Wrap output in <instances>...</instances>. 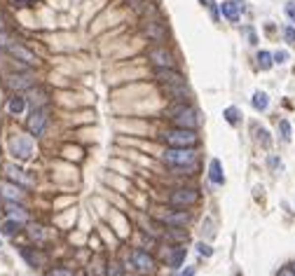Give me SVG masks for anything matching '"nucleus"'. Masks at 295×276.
I'll use <instances>...</instances> for the list:
<instances>
[{
	"label": "nucleus",
	"mask_w": 295,
	"mask_h": 276,
	"mask_svg": "<svg viewBox=\"0 0 295 276\" xmlns=\"http://www.w3.org/2000/svg\"><path fill=\"white\" fill-rule=\"evenodd\" d=\"M28 2H31V0H14V5H19V7H26Z\"/></svg>",
	"instance_id": "c9c22d12"
},
{
	"label": "nucleus",
	"mask_w": 295,
	"mask_h": 276,
	"mask_svg": "<svg viewBox=\"0 0 295 276\" xmlns=\"http://www.w3.org/2000/svg\"><path fill=\"white\" fill-rule=\"evenodd\" d=\"M162 159L167 166H192L197 159V152L192 148H167L164 155H162Z\"/></svg>",
	"instance_id": "f03ea898"
},
{
	"label": "nucleus",
	"mask_w": 295,
	"mask_h": 276,
	"mask_svg": "<svg viewBox=\"0 0 295 276\" xmlns=\"http://www.w3.org/2000/svg\"><path fill=\"white\" fill-rule=\"evenodd\" d=\"M0 197L5 199V201H21L24 199V192H21V187L17 183H9V180H2L0 183Z\"/></svg>",
	"instance_id": "1a4fd4ad"
},
{
	"label": "nucleus",
	"mask_w": 295,
	"mask_h": 276,
	"mask_svg": "<svg viewBox=\"0 0 295 276\" xmlns=\"http://www.w3.org/2000/svg\"><path fill=\"white\" fill-rule=\"evenodd\" d=\"M251 106L255 108V110H267V106H269L267 94H265V91H255L253 98H251Z\"/></svg>",
	"instance_id": "aec40b11"
},
{
	"label": "nucleus",
	"mask_w": 295,
	"mask_h": 276,
	"mask_svg": "<svg viewBox=\"0 0 295 276\" xmlns=\"http://www.w3.org/2000/svg\"><path fill=\"white\" fill-rule=\"evenodd\" d=\"M284 38H286V42H295V28L293 26L284 28Z\"/></svg>",
	"instance_id": "7c9ffc66"
},
{
	"label": "nucleus",
	"mask_w": 295,
	"mask_h": 276,
	"mask_svg": "<svg viewBox=\"0 0 295 276\" xmlns=\"http://www.w3.org/2000/svg\"><path fill=\"white\" fill-rule=\"evenodd\" d=\"M197 250H199V255H204V258H211V255H213V248H211L209 243H199Z\"/></svg>",
	"instance_id": "cd10ccee"
},
{
	"label": "nucleus",
	"mask_w": 295,
	"mask_h": 276,
	"mask_svg": "<svg viewBox=\"0 0 295 276\" xmlns=\"http://www.w3.org/2000/svg\"><path fill=\"white\" fill-rule=\"evenodd\" d=\"M2 28H5V14L0 12V31H2Z\"/></svg>",
	"instance_id": "4c0bfd02"
},
{
	"label": "nucleus",
	"mask_w": 295,
	"mask_h": 276,
	"mask_svg": "<svg viewBox=\"0 0 295 276\" xmlns=\"http://www.w3.org/2000/svg\"><path fill=\"white\" fill-rule=\"evenodd\" d=\"M21 255H24V258L28 260V262H31V265H33V267H36V265H40V262H42V255H33V253H31V250H21Z\"/></svg>",
	"instance_id": "a878e982"
},
{
	"label": "nucleus",
	"mask_w": 295,
	"mask_h": 276,
	"mask_svg": "<svg viewBox=\"0 0 295 276\" xmlns=\"http://www.w3.org/2000/svg\"><path fill=\"white\" fill-rule=\"evenodd\" d=\"M272 56H274V61H277V63H286L288 61V52H284V49L277 52V54H272Z\"/></svg>",
	"instance_id": "2f4dec72"
},
{
	"label": "nucleus",
	"mask_w": 295,
	"mask_h": 276,
	"mask_svg": "<svg viewBox=\"0 0 295 276\" xmlns=\"http://www.w3.org/2000/svg\"><path fill=\"white\" fill-rule=\"evenodd\" d=\"M183 276H195V267H188L185 272H183Z\"/></svg>",
	"instance_id": "e433bc0d"
},
{
	"label": "nucleus",
	"mask_w": 295,
	"mask_h": 276,
	"mask_svg": "<svg viewBox=\"0 0 295 276\" xmlns=\"http://www.w3.org/2000/svg\"><path fill=\"white\" fill-rule=\"evenodd\" d=\"M220 12H223L225 19H230L232 24H237L239 17H242V5H239V2H234V0H227V2L220 5Z\"/></svg>",
	"instance_id": "f8f14e48"
},
{
	"label": "nucleus",
	"mask_w": 295,
	"mask_h": 276,
	"mask_svg": "<svg viewBox=\"0 0 295 276\" xmlns=\"http://www.w3.org/2000/svg\"><path fill=\"white\" fill-rule=\"evenodd\" d=\"M199 199V192L192 190V187H180L176 192H171L169 197V204L176 206V208H185V206H192Z\"/></svg>",
	"instance_id": "423d86ee"
},
{
	"label": "nucleus",
	"mask_w": 295,
	"mask_h": 276,
	"mask_svg": "<svg viewBox=\"0 0 295 276\" xmlns=\"http://www.w3.org/2000/svg\"><path fill=\"white\" fill-rule=\"evenodd\" d=\"M33 84V75H9L7 78V87L9 89H26Z\"/></svg>",
	"instance_id": "4468645a"
},
{
	"label": "nucleus",
	"mask_w": 295,
	"mask_h": 276,
	"mask_svg": "<svg viewBox=\"0 0 295 276\" xmlns=\"http://www.w3.org/2000/svg\"><path fill=\"white\" fill-rule=\"evenodd\" d=\"M272 63H274V56L269 52H260L258 54V66H260V71H269L272 68Z\"/></svg>",
	"instance_id": "4be33fe9"
},
{
	"label": "nucleus",
	"mask_w": 295,
	"mask_h": 276,
	"mask_svg": "<svg viewBox=\"0 0 295 276\" xmlns=\"http://www.w3.org/2000/svg\"><path fill=\"white\" fill-rule=\"evenodd\" d=\"M157 80L164 82V84H180L183 80V75L178 71H173V68H157Z\"/></svg>",
	"instance_id": "ddd939ff"
},
{
	"label": "nucleus",
	"mask_w": 295,
	"mask_h": 276,
	"mask_svg": "<svg viewBox=\"0 0 295 276\" xmlns=\"http://www.w3.org/2000/svg\"><path fill=\"white\" fill-rule=\"evenodd\" d=\"M202 2H204L206 7H213V5H215V0H202Z\"/></svg>",
	"instance_id": "58836bf2"
},
{
	"label": "nucleus",
	"mask_w": 295,
	"mask_h": 276,
	"mask_svg": "<svg viewBox=\"0 0 295 276\" xmlns=\"http://www.w3.org/2000/svg\"><path fill=\"white\" fill-rule=\"evenodd\" d=\"M183 260H185V248H178L173 255H171V265H173V267H180Z\"/></svg>",
	"instance_id": "bb28decb"
},
{
	"label": "nucleus",
	"mask_w": 295,
	"mask_h": 276,
	"mask_svg": "<svg viewBox=\"0 0 295 276\" xmlns=\"http://www.w3.org/2000/svg\"><path fill=\"white\" fill-rule=\"evenodd\" d=\"M24 108H26V98L24 96H12L7 101V110L12 115H19V113H24Z\"/></svg>",
	"instance_id": "a211bd4d"
},
{
	"label": "nucleus",
	"mask_w": 295,
	"mask_h": 276,
	"mask_svg": "<svg viewBox=\"0 0 295 276\" xmlns=\"http://www.w3.org/2000/svg\"><path fill=\"white\" fill-rule=\"evenodd\" d=\"M284 9H286V17L295 24V2H293V0H291V2H286V7H284Z\"/></svg>",
	"instance_id": "c85d7f7f"
},
{
	"label": "nucleus",
	"mask_w": 295,
	"mask_h": 276,
	"mask_svg": "<svg viewBox=\"0 0 295 276\" xmlns=\"http://www.w3.org/2000/svg\"><path fill=\"white\" fill-rule=\"evenodd\" d=\"M293 272H295V265H293Z\"/></svg>",
	"instance_id": "ea45409f"
},
{
	"label": "nucleus",
	"mask_w": 295,
	"mask_h": 276,
	"mask_svg": "<svg viewBox=\"0 0 295 276\" xmlns=\"http://www.w3.org/2000/svg\"><path fill=\"white\" fill-rule=\"evenodd\" d=\"M209 180L213 183V185H223L225 183V173H223V166H220V161L213 159L209 164Z\"/></svg>",
	"instance_id": "dca6fc26"
},
{
	"label": "nucleus",
	"mask_w": 295,
	"mask_h": 276,
	"mask_svg": "<svg viewBox=\"0 0 295 276\" xmlns=\"http://www.w3.org/2000/svg\"><path fill=\"white\" fill-rule=\"evenodd\" d=\"M131 265H134L141 274H150L152 269H155V260H152V255H148L145 250L136 248V250H131Z\"/></svg>",
	"instance_id": "6e6552de"
},
{
	"label": "nucleus",
	"mask_w": 295,
	"mask_h": 276,
	"mask_svg": "<svg viewBox=\"0 0 295 276\" xmlns=\"http://www.w3.org/2000/svg\"><path fill=\"white\" fill-rule=\"evenodd\" d=\"M7 52L14 56V59H19V61H24L28 63V66H36L38 63V56L33 52H28L26 47H21V45H9L7 47Z\"/></svg>",
	"instance_id": "9d476101"
},
{
	"label": "nucleus",
	"mask_w": 295,
	"mask_h": 276,
	"mask_svg": "<svg viewBox=\"0 0 295 276\" xmlns=\"http://www.w3.org/2000/svg\"><path fill=\"white\" fill-rule=\"evenodd\" d=\"M169 117H171V122H173L176 126H180V129H195V126L199 124L195 108L185 106V103H180V106H176V108H171Z\"/></svg>",
	"instance_id": "7ed1b4c3"
},
{
	"label": "nucleus",
	"mask_w": 295,
	"mask_h": 276,
	"mask_svg": "<svg viewBox=\"0 0 295 276\" xmlns=\"http://www.w3.org/2000/svg\"><path fill=\"white\" fill-rule=\"evenodd\" d=\"M162 141L167 143L169 148H195L197 134H195V129H180V126H176L171 131H164Z\"/></svg>",
	"instance_id": "f257e3e1"
},
{
	"label": "nucleus",
	"mask_w": 295,
	"mask_h": 276,
	"mask_svg": "<svg viewBox=\"0 0 295 276\" xmlns=\"http://www.w3.org/2000/svg\"><path fill=\"white\" fill-rule=\"evenodd\" d=\"M19 227H21V223H17V220H12V218H9V220H5V223H2L0 232H2L5 237H14V234L19 232Z\"/></svg>",
	"instance_id": "412c9836"
},
{
	"label": "nucleus",
	"mask_w": 295,
	"mask_h": 276,
	"mask_svg": "<svg viewBox=\"0 0 295 276\" xmlns=\"http://www.w3.org/2000/svg\"><path fill=\"white\" fill-rule=\"evenodd\" d=\"M279 131H281V141H284V143L291 141V124H288L286 119H281V122H279Z\"/></svg>",
	"instance_id": "5701e85b"
},
{
	"label": "nucleus",
	"mask_w": 295,
	"mask_h": 276,
	"mask_svg": "<svg viewBox=\"0 0 295 276\" xmlns=\"http://www.w3.org/2000/svg\"><path fill=\"white\" fill-rule=\"evenodd\" d=\"M5 173H7V178L12 180V183H17V185H26V187L33 185V178H28L26 173L19 169V166H14V164H7V166H5Z\"/></svg>",
	"instance_id": "9b49d317"
},
{
	"label": "nucleus",
	"mask_w": 295,
	"mask_h": 276,
	"mask_svg": "<svg viewBox=\"0 0 295 276\" xmlns=\"http://www.w3.org/2000/svg\"><path fill=\"white\" fill-rule=\"evenodd\" d=\"M148 59H150L157 68H173L176 61H173V54L167 49V47H152L148 52Z\"/></svg>",
	"instance_id": "0eeeda50"
},
{
	"label": "nucleus",
	"mask_w": 295,
	"mask_h": 276,
	"mask_svg": "<svg viewBox=\"0 0 295 276\" xmlns=\"http://www.w3.org/2000/svg\"><path fill=\"white\" fill-rule=\"evenodd\" d=\"M9 150L17 159H28L33 155V138L31 136H14L9 141Z\"/></svg>",
	"instance_id": "39448f33"
},
{
	"label": "nucleus",
	"mask_w": 295,
	"mask_h": 276,
	"mask_svg": "<svg viewBox=\"0 0 295 276\" xmlns=\"http://www.w3.org/2000/svg\"><path fill=\"white\" fill-rule=\"evenodd\" d=\"M108 276H122V272H120V267H117V265H113V267L108 269Z\"/></svg>",
	"instance_id": "72a5a7b5"
},
{
	"label": "nucleus",
	"mask_w": 295,
	"mask_h": 276,
	"mask_svg": "<svg viewBox=\"0 0 295 276\" xmlns=\"http://www.w3.org/2000/svg\"><path fill=\"white\" fill-rule=\"evenodd\" d=\"M47 122H49V115H47L45 108H36L31 117H28L26 122V129L31 131V136H42L47 129Z\"/></svg>",
	"instance_id": "20e7f679"
},
{
	"label": "nucleus",
	"mask_w": 295,
	"mask_h": 276,
	"mask_svg": "<svg viewBox=\"0 0 295 276\" xmlns=\"http://www.w3.org/2000/svg\"><path fill=\"white\" fill-rule=\"evenodd\" d=\"M145 36L152 38L155 42H162L164 40V28H162V24H148L145 26Z\"/></svg>",
	"instance_id": "6ab92c4d"
},
{
	"label": "nucleus",
	"mask_w": 295,
	"mask_h": 276,
	"mask_svg": "<svg viewBox=\"0 0 295 276\" xmlns=\"http://www.w3.org/2000/svg\"><path fill=\"white\" fill-rule=\"evenodd\" d=\"M7 215L12 218V220H17V223H26L28 220L26 208H21L17 201H7Z\"/></svg>",
	"instance_id": "f3484780"
},
{
	"label": "nucleus",
	"mask_w": 295,
	"mask_h": 276,
	"mask_svg": "<svg viewBox=\"0 0 295 276\" xmlns=\"http://www.w3.org/2000/svg\"><path fill=\"white\" fill-rule=\"evenodd\" d=\"M49 276H73V272L71 269H66V267H54Z\"/></svg>",
	"instance_id": "c756f323"
},
{
	"label": "nucleus",
	"mask_w": 295,
	"mask_h": 276,
	"mask_svg": "<svg viewBox=\"0 0 295 276\" xmlns=\"http://www.w3.org/2000/svg\"><path fill=\"white\" fill-rule=\"evenodd\" d=\"M28 234H31V239H36V241H45L47 239V234L42 227H38V225H33L31 230H28Z\"/></svg>",
	"instance_id": "b1692460"
},
{
	"label": "nucleus",
	"mask_w": 295,
	"mask_h": 276,
	"mask_svg": "<svg viewBox=\"0 0 295 276\" xmlns=\"http://www.w3.org/2000/svg\"><path fill=\"white\" fill-rule=\"evenodd\" d=\"M162 220H164L167 225H171V227H185V225L190 223V213H185V211H178V213H167Z\"/></svg>",
	"instance_id": "2eb2a0df"
},
{
	"label": "nucleus",
	"mask_w": 295,
	"mask_h": 276,
	"mask_svg": "<svg viewBox=\"0 0 295 276\" xmlns=\"http://www.w3.org/2000/svg\"><path fill=\"white\" fill-rule=\"evenodd\" d=\"M260 141H262V145H265V148H267L269 145V138H267V131H265V129H260Z\"/></svg>",
	"instance_id": "473e14b6"
},
{
	"label": "nucleus",
	"mask_w": 295,
	"mask_h": 276,
	"mask_svg": "<svg viewBox=\"0 0 295 276\" xmlns=\"http://www.w3.org/2000/svg\"><path fill=\"white\" fill-rule=\"evenodd\" d=\"M279 276H295V272H293V267H291V269H281V272H279Z\"/></svg>",
	"instance_id": "f704fd0d"
},
{
	"label": "nucleus",
	"mask_w": 295,
	"mask_h": 276,
	"mask_svg": "<svg viewBox=\"0 0 295 276\" xmlns=\"http://www.w3.org/2000/svg\"><path fill=\"white\" fill-rule=\"evenodd\" d=\"M225 119H227L230 124H237V122H239V110H237V108H227V110H225Z\"/></svg>",
	"instance_id": "393cba45"
}]
</instances>
